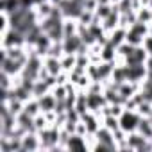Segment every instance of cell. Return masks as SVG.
Instances as JSON below:
<instances>
[{
	"label": "cell",
	"mask_w": 152,
	"mask_h": 152,
	"mask_svg": "<svg viewBox=\"0 0 152 152\" xmlns=\"http://www.w3.org/2000/svg\"><path fill=\"white\" fill-rule=\"evenodd\" d=\"M66 147H68V148H86V143H83V138H81V136L73 134V136H70Z\"/></svg>",
	"instance_id": "6da1fadb"
}]
</instances>
